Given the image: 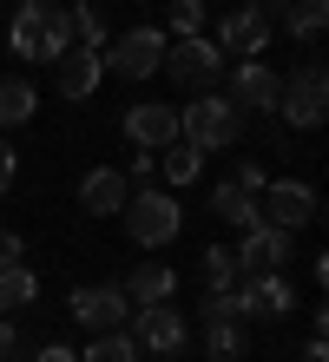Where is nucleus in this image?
<instances>
[{"instance_id": "nucleus-16", "label": "nucleus", "mask_w": 329, "mask_h": 362, "mask_svg": "<svg viewBox=\"0 0 329 362\" xmlns=\"http://www.w3.org/2000/svg\"><path fill=\"white\" fill-rule=\"evenodd\" d=\"M237 112H277V73L263 66V59H244V66H237V79H231V93H224Z\"/></svg>"}, {"instance_id": "nucleus-17", "label": "nucleus", "mask_w": 329, "mask_h": 362, "mask_svg": "<svg viewBox=\"0 0 329 362\" xmlns=\"http://www.w3.org/2000/svg\"><path fill=\"white\" fill-rule=\"evenodd\" d=\"M125 172H112V165H99V172H86L79 185V211L86 218H119V204H125Z\"/></svg>"}, {"instance_id": "nucleus-6", "label": "nucleus", "mask_w": 329, "mask_h": 362, "mask_svg": "<svg viewBox=\"0 0 329 362\" xmlns=\"http://www.w3.org/2000/svg\"><path fill=\"white\" fill-rule=\"evenodd\" d=\"M165 27H132L119 40H105L99 59H105V73H119V79H151L158 73V59H165Z\"/></svg>"}, {"instance_id": "nucleus-26", "label": "nucleus", "mask_w": 329, "mask_h": 362, "mask_svg": "<svg viewBox=\"0 0 329 362\" xmlns=\"http://www.w3.org/2000/svg\"><path fill=\"white\" fill-rule=\"evenodd\" d=\"M79 362H139V343H132V336H119V329H105Z\"/></svg>"}, {"instance_id": "nucleus-29", "label": "nucleus", "mask_w": 329, "mask_h": 362, "mask_svg": "<svg viewBox=\"0 0 329 362\" xmlns=\"http://www.w3.org/2000/svg\"><path fill=\"white\" fill-rule=\"evenodd\" d=\"M0 362H27V343H20L13 323H0Z\"/></svg>"}, {"instance_id": "nucleus-20", "label": "nucleus", "mask_w": 329, "mask_h": 362, "mask_svg": "<svg viewBox=\"0 0 329 362\" xmlns=\"http://www.w3.org/2000/svg\"><path fill=\"white\" fill-rule=\"evenodd\" d=\"M33 112H40L33 79H0V132H7V125H27Z\"/></svg>"}, {"instance_id": "nucleus-19", "label": "nucleus", "mask_w": 329, "mask_h": 362, "mask_svg": "<svg viewBox=\"0 0 329 362\" xmlns=\"http://www.w3.org/2000/svg\"><path fill=\"white\" fill-rule=\"evenodd\" d=\"M211 211H217V218H224V224H237V230H250V224L263 218V211H257V198H250L244 185H231V178H224V185L211 191Z\"/></svg>"}, {"instance_id": "nucleus-8", "label": "nucleus", "mask_w": 329, "mask_h": 362, "mask_svg": "<svg viewBox=\"0 0 329 362\" xmlns=\"http://www.w3.org/2000/svg\"><path fill=\"white\" fill-rule=\"evenodd\" d=\"M257 211H263V224H277V230H303V224H316V185H296V178H270L257 191Z\"/></svg>"}, {"instance_id": "nucleus-23", "label": "nucleus", "mask_w": 329, "mask_h": 362, "mask_svg": "<svg viewBox=\"0 0 329 362\" xmlns=\"http://www.w3.org/2000/svg\"><path fill=\"white\" fill-rule=\"evenodd\" d=\"M158 172H165V185H191L197 172H204V152H197L191 139H171L158 152Z\"/></svg>"}, {"instance_id": "nucleus-32", "label": "nucleus", "mask_w": 329, "mask_h": 362, "mask_svg": "<svg viewBox=\"0 0 329 362\" xmlns=\"http://www.w3.org/2000/svg\"><path fill=\"white\" fill-rule=\"evenodd\" d=\"M33 362H79V356H73V349H66V343H47V349H40Z\"/></svg>"}, {"instance_id": "nucleus-18", "label": "nucleus", "mask_w": 329, "mask_h": 362, "mask_svg": "<svg viewBox=\"0 0 329 362\" xmlns=\"http://www.w3.org/2000/svg\"><path fill=\"white\" fill-rule=\"evenodd\" d=\"M171 284H178V276H171L165 264H132L125 270V303H165V296H171Z\"/></svg>"}, {"instance_id": "nucleus-5", "label": "nucleus", "mask_w": 329, "mask_h": 362, "mask_svg": "<svg viewBox=\"0 0 329 362\" xmlns=\"http://www.w3.org/2000/svg\"><path fill=\"white\" fill-rule=\"evenodd\" d=\"M329 112V79H323V59L296 66L290 79H277V119H290L296 132H316Z\"/></svg>"}, {"instance_id": "nucleus-2", "label": "nucleus", "mask_w": 329, "mask_h": 362, "mask_svg": "<svg viewBox=\"0 0 329 362\" xmlns=\"http://www.w3.org/2000/svg\"><path fill=\"white\" fill-rule=\"evenodd\" d=\"M178 139H191L197 152H231L244 139V112L224 93H197L191 105H178Z\"/></svg>"}, {"instance_id": "nucleus-31", "label": "nucleus", "mask_w": 329, "mask_h": 362, "mask_svg": "<svg viewBox=\"0 0 329 362\" xmlns=\"http://www.w3.org/2000/svg\"><path fill=\"white\" fill-rule=\"evenodd\" d=\"M27 257V244H20V230H0V264H20Z\"/></svg>"}, {"instance_id": "nucleus-1", "label": "nucleus", "mask_w": 329, "mask_h": 362, "mask_svg": "<svg viewBox=\"0 0 329 362\" xmlns=\"http://www.w3.org/2000/svg\"><path fill=\"white\" fill-rule=\"evenodd\" d=\"M7 47L20 59H59L73 47V7H59V0H20V13L7 27Z\"/></svg>"}, {"instance_id": "nucleus-28", "label": "nucleus", "mask_w": 329, "mask_h": 362, "mask_svg": "<svg viewBox=\"0 0 329 362\" xmlns=\"http://www.w3.org/2000/svg\"><path fill=\"white\" fill-rule=\"evenodd\" d=\"M231 185H244L250 198H257V191L270 185V178H263V165H257V158H237V178H231Z\"/></svg>"}, {"instance_id": "nucleus-13", "label": "nucleus", "mask_w": 329, "mask_h": 362, "mask_svg": "<svg viewBox=\"0 0 329 362\" xmlns=\"http://www.w3.org/2000/svg\"><path fill=\"white\" fill-rule=\"evenodd\" d=\"M125 139L139 145V152H165V145L178 139V105L171 99H139L125 112Z\"/></svg>"}, {"instance_id": "nucleus-27", "label": "nucleus", "mask_w": 329, "mask_h": 362, "mask_svg": "<svg viewBox=\"0 0 329 362\" xmlns=\"http://www.w3.org/2000/svg\"><path fill=\"white\" fill-rule=\"evenodd\" d=\"M165 20H171V33H197L204 27V0H165Z\"/></svg>"}, {"instance_id": "nucleus-10", "label": "nucleus", "mask_w": 329, "mask_h": 362, "mask_svg": "<svg viewBox=\"0 0 329 362\" xmlns=\"http://www.w3.org/2000/svg\"><path fill=\"white\" fill-rule=\"evenodd\" d=\"M231 296H237V316H270V323L296 310V290H290V276H283V270H250Z\"/></svg>"}, {"instance_id": "nucleus-15", "label": "nucleus", "mask_w": 329, "mask_h": 362, "mask_svg": "<svg viewBox=\"0 0 329 362\" xmlns=\"http://www.w3.org/2000/svg\"><path fill=\"white\" fill-rule=\"evenodd\" d=\"M53 79H59V99H93V86L105 79V59L93 47H66L53 59Z\"/></svg>"}, {"instance_id": "nucleus-14", "label": "nucleus", "mask_w": 329, "mask_h": 362, "mask_svg": "<svg viewBox=\"0 0 329 362\" xmlns=\"http://www.w3.org/2000/svg\"><path fill=\"white\" fill-rule=\"evenodd\" d=\"M231 257H237V270H244V276H250V270H283V264H290V230H277V224L257 218Z\"/></svg>"}, {"instance_id": "nucleus-3", "label": "nucleus", "mask_w": 329, "mask_h": 362, "mask_svg": "<svg viewBox=\"0 0 329 362\" xmlns=\"http://www.w3.org/2000/svg\"><path fill=\"white\" fill-rule=\"evenodd\" d=\"M119 218H125V230H132V244H139V250H165L171 238H178L185 211H178L171 191H151V185H145V191H125Z\"/></svg>"}, {"instance_id": "nucleus-9", "label": "nucleus", "mask_w": 329, "mask_h": 362, "mask_svg": "<svg viewBox=\"0 0 329 362\" xmlns=\"http://www.w3.org/2000/svg\"><path fill=\"white\" fill-rule=\"evenodd\" d=\"M132 323V343L151 349V356H178L185 349V310H171V296L165 303H139V316H125Z\"/></svg>"}, {"instance_id": "nucleus-25", "label": "nucleus", "mask_w": 329, "mask_h": 362, "mask_svg": "<svg viewBox=\"0 0 329 362\" xmlns=\"http://www.w3.org/2000/svg\"><path fill=\"white\" fill-rule=\"evenodd\" d=\"M237 276H244V270H237V257H231L224 244H211V250H204V284H211V290H237Z\"/></svg>"}, {"instance_id": "nucleus-21", "label": "nucleus", "mask_w": 329, "mask_h": 362, "mask_svg": "<svg viewBox=\"0 0 329 362\" xmlns=\"http://www.w3.org/2000/svg\"><path fill=\"white\" fill-rule=\"evenodd\" d=\"M40 303V276L27 264H0V310H33Z\"/></svg>"}, {"instance_id": "nucleus-30", "label": "nucleus", "mask_w": 329, "mask_h": 362, "mask_svg": "<svg viewBox=\"0 0 329 362\" xmlns=\"http://www.w3.org/2000/svg\"><path fill=\"white\" fill-rule=\"evenodd\" d=\"M13 172H20V158H13V145L0 139V198H7V191H13Z\"/></svg>"}, {"instance_id": "nucleus-22", "label": "nucleus", "mask_w": 329, "mask_h": 362, "mask_svg": "<svg viewBox=\"0 0 329 362\" xmlns=\"http://www.w3.org/2000/svg\"><path fill=\"white\" fill-rule=\"evenodd\" d=\"M277 20L303 40V47H316V40H323V20H329V0H290V7H283Z\"/></svg>"}, {"instance_id": "nucleus-4", "label": "nucleus", "mask_w": 329, "mask_h": 362, "mask_svg": "<svg viewBox=\"0 0 329 362\" xmlns=\"http://www.w3.org/2000/svg\"><path fill=\"white\" fill-rule=\"evenodd\" d=\"M158 73H171L191 93H211L217 79H224V53H217V40H204V33H178V40H165Z\"/></svg>"}, {"instance_id": "nucleus-34", "label": "nucleus", "mask_w": 329, "mask_h": 362, "mask_svg": "<svg viewBox=\"0 0 329 362\" xmlns=\"http://www.w3.org/2000/svg\"><path fill=\"white\" fill-rule=\"evenodd\" d=\"M257 7H263V13H270V20H277L283 7H290V0H257Z\"/></svg>"}, {"instance_id": "nucleus-12", "label": "nucleus", "mask_w": 329, "mask_h": 362, "mask_svg": "<svg viewBox=\"0 0 329 362\" xmlns=\"http://www.w3.org/2000/svg\"><path fill=\"white\" fill-rule=\"evenodd\" d=\"M270 33H277V20L257 7V0H244V7H231L224 20H217V53H263L270 47Z\"/></svg>"}, {"instance_id": "nucleus-7", "label": "nucleus", "mask_w": 329, "mask_h": 362, "mask_svg": "<svg viewBox=\"0 0 329 362\" xmlns=\"http://www.w3.org/2000/svg\"><path fill=\"white\" fill-rule=\"evenodd\" d=\"M250 336H244V316H237V296L231 290H211L204 296V356L211 362H244Z\"/></svg>"}, {"instance_id": "nucleus-11", "label": "nucleus", "mask_w": 329, "mask_h": 362, "mask_svg": "<svg viewBox=\"0 0 329 362\" xmlns=\"http://www.w3.org/2000/svg\"><path fill=\"white\" fill-rule=\"evenodd\" d=\"M66 316H73L79 329L105 336V329H119L125 316H132V303H125V290H119V284H86V290H73V303H66Z\"/></svg>"}, {"instance_id": "nucleus-33", "label": "nucleus", "mask_w": 329, "mask_h": 362, "mask_svg": "<svg viewBox=\"0 0 329 362\" xmlns=\"http://www.w3.org/2000/svg\"><path fill=\"white\" fill-rule=\"evenodd\" d=\"M296 362H323V336H310V349H303Z\"/></svg>"}, {"instance_id": "nucleus-24", "label": "nucleus", "mask_w": 329, "mask_h": 362, "mask_svg": "<svg viewBox=\"0 0 329 362\" xmlns=\"http://www.w3.org/2000/svg\"><path fill=\"white\" fill-rule=\"evenodd\" d=\"M73 40H79V47H105V13L93 7V0H79V7H73Z\"/></svg>"}]
</instances>
